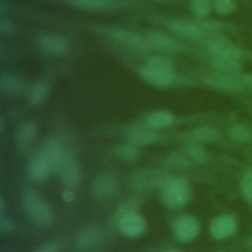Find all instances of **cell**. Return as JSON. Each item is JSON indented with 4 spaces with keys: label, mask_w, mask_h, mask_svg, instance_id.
<instances>
[{
    "label": "cell",
    "mask_w": 252,
    "mask_h": 252,
    "mask_svg": "<svg viewBox=\"0 0 252 252\" xmlns=\"http://www.w3.org/2000/svg\"><path fill=\"white\" fill-rule=\"evenodd\" d=\"M23 208L30 220L38 226L48 227L54 220V212L44 197L33 189H27L22 195Z\"/></svg>",
    "instance_id": "1"
},
{
    "label": "cell",
    "mask_w": 252,
    "mask_h": 252,
    "mask_svg": "<svg viewBox=\"0 0 252 252\" xmlns=\"http://www.w3.org/2000/svg\"><path fill=\"white\" fill-rule=\"evenodd\" d=\"M162 203L172 209L184 207L191 199V188L186 179L170 177L160 188Z\"/></svg>",
    "instance_id": "2"
},
{
    "label": "cell",
    "mask_w": 252,
    "mask_h": 252,
    "mask_svg": "<svg viewBox=\"0 0 252 252\" xmlns=\"http://www.w3.org/2000/svg\"><path fill=\"white\" fill-rule=\"evenodd\" d=\"M170 177L169 171L164 168L147 167L133 172L130 182L133 188L140 191H148L157 188L160 189Z\"/></svg>",
    "instance_id": "3"
},
{
    "label": "cell",
    "mask_w": 252,
    "mask_h": 252,
    "mask_svg": "<svg viewBox=\"0 0 252 252\" xmlns=\"http://www.w3.org/2000/svg\"><path fill=\"white\" fill-rule=\"evenodd\" d=\"M55 172L57 173L61 183L66 188L71 189L79 184L82 176L81 165L78 159L72 153L67 151L63 154Z\"/></svg>",
    "instance_id": "4"
},
{
    "label": "cell",
    "mask_w": 252,
    "mask_h": 252,
    "mask_svg": "<svg viewBox=\"0 0 252 252\" xmlns=\"http://www.w3.org/2000/svg\"><path fill=\"white\" fill-rule=\"evenodd\" d=\"M200 223L191 215H181L172 222V233L174 237L182 243L193 241L199 234Z\"/></svg>",
    "instance_id": "5"
},
{
    "label": "cell",
    "mask_w": 252,
    "mask_h": 252,
    "mask_svg": "<svg viewBox=\"0 0 252 252\" xmlns=\"http://www.w3.org/2000/svg\"><path fill=\"white\" fill-rule=\"evenodd\" d=\"M115 224L119 232L128 238H137L144 234L147 229V220L139 212L123 216Z\"/></svg>",
    "instance_id": "6"
},
{
    "label": "cell",
    "mask_w": 252,
    "mask_h": 252,
    "mask_svg": "<svg viewBox=\"0 0 252 252\" xmlns=\"http://www.w3.org/2000/svg\"><path fill=\"white\" fill-rule=\"evenodd\" d=\"M110 34L114 40L130 48L143 52H147L151 49V43L148 38H145L132 31L122 28H113L110 31Z\"/></svg>",
    "instance_id": "7"
},
{
    "label": "cell",
    "mask_w": 252,
    "mask_h": 252,
    "mask_svg": "<svg viewBox=\"0 0 252 252\" xmlns=\"http://www.w3.org/2000/svg\"><path fill=\"white\" fill-rule=\"evenodd\" d=\"M118 182L116 177L109 172L98 174L92 183V194L99 200L108 199L116 192Z\"/></svg>",
    "instance_id": "8"
},
{
    "label": "cell",
    "mask_w": 252,
    "mask_h": 252,
    "mask_svg": "<svg viewBox=\"0 0 252 252\" xmlns=\"http://www.w3.org/2000/svg\"><path fill=\"white\" fill-rule=\"evenodd\" d=\"M207 49L213 56L239 60L241 50L224 36H215L207 42Z\"/></svg>",
    "instance_id": "9"
},
{
    "label": "cell",
    "mask_w": 252,
    "mask_h": 252,
    "mask_svg": "<svg viewBox=\"0 0 252 252\" xmlns=\"http://www.w3.org/2000/svg\"><path fill=\"white\" fill-rule=\"evenodd\" d=\"M54 171L52 164L38 150L35 152L28 162V174L34 181H43Z\"/></svg>",
    "instance_id": "10"
},
{
    "label": "cell",
    "mask_w": 252,
    "mask_h": 252,
    "mask_svg": "<svg viewBox=\"0 0 252 252\" xmlns=\"http://www.w3.org/2000/svg\"><path fill=\"white\" fill-rule=\"evenodd\" d=\"M101 233L94 224H89L82 227L74 238V244L77 249L86 251L94 248L100 241Z\"/></svg>",
    "instance_id": "11"
},
{
    "label": "cell",
    "mask_w": 252,
    "mask_h": 252,
    "mask_svg": "<svg viewBox=\"0 0 252 252\" xmlns=\"http://www.w3.org/2000/svg\"><path fill=\"white\" fill-rule=\"evenodd\" d=\"M236 230V221L229 215L219 216L210 223L211 235L216 239H224L232 235Z\"/></svg>",
    "instance_id": "12"
},
{
    "label": "cell",
    "mask_w": 252,
    "mask_h": 252,
    "mask_svg": "<svg viewBox=\"0 0 252 252\" xmlns=\"http://www.w3.org/2000/svg\"><path fill=\"white\" fill-rule=\"evenodd\" d=\"M37 126L33 121H24L16 129L15 142L21 151L29 150L35 141Z\"/></svg>",
    "instance_id": "13"
},
{
    "label": "cell",
    "mask_w": 252,
    "mask_h": 252,
    "mask_svg": "<svg viewBox=\"0 0 252 252\" xmlns=\"http://www.w3.org/2000/svg\"><path fill=\"white\" fill-rule=\"evenodd\" d=\"M38 46L46 54L59 55L68 49L69 44L66 38L60 34L45 33L38 38Z\"/></svg>",
    "instance_id": "14"
},
{
    "label": "cell",
    "mask_w": 252,
    "mask_h": 252,
    "mask_svg": "<svg viewBox=\"0 0 252 252\" xmlns=\"http://www.w3.org/2000/svg\"><path fill=\"white\" fill-rule=\"evenodd\" d=\"M138 75L144 82L157 88H167L173 82V75L156 70L147 65L139 68Z\"/></svg>",
    "instance_id": "15"
},
{
    "label": "cell",
    "mask_w": 252,
    "mask_h": 252,
    "mask_svg": "<svg viewBox=\"0 0 252 252\" xmlns=\"http://www.w3.org/2000/svg\"><path fill=\"white\" fill-rule=\"evenodd\" d=\"M204 82L211 88L222 91H236L241 88V84L236 78L224 73L210 74L205 77Z\"/></svg>",
    "instance_id": "16"
},
{
    "label": "cell",
    "mask_w": 252,
    "mask_h": 252,
    "mask_svg": "<svg viewBox=\"0 0 252 252\" xmlns=\"http://www.w3.org/2000/svg\"><path fill=\"white\" fill-rule=\"evenodd\" d=\"M174 115L166 109H157L152 112H149L145 118L144 123L149 128L156 129H164L168 128L174 123Z\"/></svg>",
    "instance_id": "17"
},
{
    "label": "cell",
    "mask_w": 252,
    "mask_h": 252,
    "mask_svg": "<svg viewBox=\"0 0 252 252\" xmlns=\"http://www.w3.org/2000/svg\"><path fill=\"white\" fill-rule=\"evenodd\" d=\"M39 151L49 160L55 171L63 154L65 153L61 142L55 137H48L43 141Z\"/></svg>",
    "instance_id": "18"
},
{
    "label": "cell",
    "mask_w": 252,
    "mask_h": 252,
    "mask_svg": "<svg viewBox=\"0 0 252 252\" xmlns=\"http://www.w3.org/2000/svg\"><path fill=\"white\" fill-rule=\"evenodd\" d=\"M25 89L24 80L12 72H2L0 75V90L6 95L20 94Z\"/></svg>",
    "instance_id": "19"
},
{
    "label": "cell",
    "mask_w": 252,
    "mask_h": 252,
    "mask_svg": "<svg viewBox=\"0 0 252 252\" xmlns=\"http://www.w3.org/2000/svg\"><path fill=\"white\" fill-rule=\"evenodd\" d=\"M128 143L139 146H147L157 140L156 132L148 126H135L132 127L126 134Z\"/></svg>",
    "instance_id": "20"
},
{
    "label": "cell",
    "mask_w": 252,
    "mask_h": 252,
    "mask_svg": "<svg viewBox=\"0 0 252 252\" xmlns=\"http://www.w3.org/2000/svg\"><path fill=\"white\" fill-rule=\"evenodd\" d=\"M148 40L150 41L151 45H154L157 48L163 51L172 52L181 49V44L177 39L159 31L150 32L148 35Z\"/></svg>",
    "instance_id": "21"
},
{
    "label": "cell",
    "mask_w": 252,
    "mask_h": 252,
    "mask_svg": "<svg viewBox=\"0 0 252 252\" xmlns=\"http://www.w3.org/2000/svg\"><path fill=\"white\" fill-rule=\"evenodd\" d=\"M169 29L174 33L187 38H199L203 34V31L198 25L181 20L172 21L169 24Z\"/></svg>",
    "instance_id": "22"
},
{
    "label": "cell",
    "mask_w": 252,
    "mask_h": 252,
    "mask_svg": "<svg viewBox=\"0 0 252 252\" xmlns=\"http://www.w3.org/2000/svg\"><path fill=\"white\" fill-rule=\"evenodd\" d=\"M50 92V85L47 81L40 80L32 84L27 94L28 101L32 105H38L45 100Z\"/></svg>",
    "instance_id": "23"
},
{
    "label": "cell",
    "mask_w": 252,
    "mask_h": 252,
    "mask_svg": "<svg viewBox=\"0 0 252 252\" xmlns=\"http://www.w3.org/2000/svg\"><path fill=\"white\" fill-rule=\"evenodd\" d=\"M211 64L215 69L224 74H236L242 69V65L239 60L227 57L213 56L211 59Z\"/></svg>",
    "instance_id": "24"
},
{
    "label": "cell",
    "mask_w": 252,
    "mask_h": 252,
    "mask_svg": "<svg viewBox=\"0 0 252 252\" xmlns=\"http://www.w3.org/2000/svg\"><path fill=\"white\" fill-rule=\"evenodd\" d=\"M185 155L190 159L197 164H203L206 162L208 156L205 149L196 141L189 142L184 148Z\"/></svg>",
    "instance_id": "25"
},
{
    "label": "cell",
    "mask_w": 252,
    "mask_h": 252,
    "mask_svg": "<svg viewBox=\"0 0 252 252\" xmlns=\"http://www.w3.org/2000/svg\"><path fill=\"white\" fill-rule=\"evenodd\" d=\"M192 137L198 143H212L218 139L219 132L213 126L202 125L193 130Z\"/></svg>",
    "instance_id": "26"
},
{
    "label": "cell",
    "mask_w": 252,
    "mask_h": 252,
    "mask_svg": "<svg viewBox=\"0 0 252 252\" xmlns=\"http://www.w3.org/2000/svg\"><path fill=\"white\" fill-rule=\"evenodd\" d=\"M114 155L119 160L130 163V162H134L138 158L139 152L135 145L131 143H127V144L117 146L114 150Z\"/></svg>",
    "instance_id": "27"
},
{
    "label": "cell",
    "mask_w": 252,
    "mask_h": 252,
    "mask_svg": "<svg viewBox=\"0 0 252 252\" xmlns=\"http://www.w3.org/2000/svg\"><path fill=\"white\" fill-rule=\"evenodd\" d=\"M141 201L137 197H130L126 200H124L115 210L113 214V221L114 223L123 216L133 213V212H138L139 207H140Z\"/></svg>",
    "instance_id": "28"
},
{
    "label": "cell",
    "mask_w": 252,
    "mask_h": 252,
    "mask_svg": "<svg viewBox=\"0 0 252 252\" xmlns=\"http://www.w3.org/2000/svg\"><path fill=\"white\" fill-rule=\"evenodd\" d=\"M147 66L167 74H171V75H173V72H174L173 62L169 58L163 57V56L157 55V56H152L148 58Z\"/></svg>",
    "instance_id": "29"
},
{
    "label": "cell",
    "mask_w": 252,
    "mask_h": 252,
    "mask_svg": "<svg viewBox=\"0 0 252 252\" xmlns=\"http://www.w3.org/2000/svg\"><path fill=\"white\" fill-rule=\"evenodd\" d=\"M164 163L170 168L176 170H185L190 166V159L185 154L171 153L165 158Z\"/></svg>",
    "instance_id": "30"
},
{
    "label": "cell",
    "mask_w": 252,
    "mask_h": 252,
    "mask_svg": "<svg viewBox=\"0 0 252 252\" xmlns=\"http://www.w3.org/2000/svg\"><path fill=\"white\" fill-rule=\"evenodd\" d=\"M73 5L88 11H103L106 10L111 0H71Z\"/></svg>",
    "instance_id": "31"
},
{
    "label": "cell",
    "mask_w": 252,
    "mask_h": 252,
    "mask_svg": "<svg viewBox=\"0 0 252 252\" xmlns=\"http://www.w3.org/2000/svg\"><path fill=\"white\" fill-rule=\"evenodd\" d=\"M190 7L193 14L200 18L207 17L212 10L211 0H191Z\"/></svg>",
    "instance_id": "32"
},
{
    "label": "cell",
    "mask_w": 252,
    "mask_h": 252,
    "mask_svg": "<svg viewBox=\"0 0 252 252\" xmlns=\"http://www.w3.org/2000/svg\"><path fill=\"white\" fill-rule=\"evenodd\" d=\"M229 136L237 142H245L250 138V132L241 125H234L229 130Z\"/></svg>",
    "instance_id": "33"
},
{
    "label": "cell",
    "mask_w": 252,
    "mask_h": 252,
    "mask_svg": "<svg viewBox=\"0 0 252 252\" xmlns=\"http://www.w3.org/2000/svg\"><path fill=\"white\" fill-rule=\"evenodd\" d=\"M214 8L220 15H228L234 10L232 0H214Z\"/></svg>",
    "instance_id": "34"
},
{
    "label": "cell",
    "mask_w": 252,
    "mask_h": 252,
    "mask_svg": "<svg viewBox=\"0 0 252 252\" xmlns=\"http://www.w3.org/2000/svg\"><path fill=\"white\" fill-rule=\"evenodd\" d=\"M241 191L243 197L252 203V173H246L241 181Z\"/></svg>",
    "instance_id": "35"
},
{
    "label": "cell",
    "mask_w": 252,
    "mask_h": 252,
    "mask_svg": "<svg viewBox=\"0 0 252 252\" xmlns=\"http://www.w3.org/2000/svg\"><path fill=\"white\" fill-rule=\"evenodd\" d=\"M62 247V242L59 240H51L45 242L34 249L32 252H59Z\"/></svg>",
    "instance_id": "36"
},
{
    "label": "cell",
    "mask_w": 252,
    "mask_h": 252,
    "mask_svg": "<svg viewBox=\"0 0 252 252\" xmlns=\"http://www.w3.org/2000/svg\"><path fill=\"white\" fill-rule=\"evenodd\" d=\"M16 32V26L9 19H1L0 21V33L2 35H12Z\"/></svg>",
    "instance_id": "37"
},
{
    "label": "cell",
    "mask_w": 252,
    "mask_h": 252,
    "mask_svg": "<svg viewBox=\"0 0 252 252\" xmlns=\"http://www.w3.org/2000/svg\"><path fill=\"white\" fill-rule=\"evenodd\" d=\"M14 228V223L13 221L3 217H0V231L1 233H9L10 231H12Z\"/></svg>",
    "instance_id": "38"
},
{
    "label": "cell",
    "mask_w": 252,
    "mask_h": 252,
    "mask_svg": "<svg viewBox=\"0 0 252 252\" xmlns=\"http://www.w3.org/2000/svg\"><path fill=\"white\" fill-rule=\"evenodd\" d=\"M198 26L201 28V30L204 32H215L220 29V24L213 22V21H207V22H201L198 24Z\"/></svg>",
    "instance_id": "39"
},
{
    "label": "cell",
    "mask_w": 252,
    "mask_h": 252,
    "mask_svg": "<svg viewBox=\"0 0 252 252\" xmlns=\"http://www.w3.org/2000/svg\"><path fill=\"white\" fill-rule=\"evenodd\" d=\"M61 196H62V200L66 203H72L76 197L73 189L71 188H66L65 190H63Z\"/></svg>",
    "instance_id": "40"
},
{
    "label": "cell",
    "mask_w": 252,
    "mask_h": 252,
    "mask_svg": "<svg viewBox=\"0 0 252 252\" xmlns=\"http://www.w3.org/2000/svg\"><path fill=\"white\" fill-rule=\"evenodd\" d=\"M242 81L248 85L249 87L252 88V74L249 73V74H245L243 77H242Z\"/></svg>",
    "instance_id": "41"
},
{
    "label": "cell",
    "mask_w": 252,
    "mask_h": 252,
    "mask_svg": "<svg viewBox=\"0 0 252 252\" xmlns=\"http://www.w3.org/2000/svg\"><path fill=\"white\" fill-rule=\"evenodd\" d=\"M5 208H6V205H5V200H4L3 196H0V217H3V216H4Z\"/></svg>",
    "instance_id": "42"
},
{
    "label": "cell",
    "mask_w": 252,
    "mask_h": 252,
    "mask_svg": "<svg viewBox=\"0 0 252 252\" xmlns=\"http://www.w3.org/2000/svg\"><path fill=\"white\" fill-rule=\"evenodd\" d=\"M4 125V118H3V116H1L0 117V130L2 131V129H3V126Z\"/></svg>",
    "instance_id": "43"
},
{
    "label": "cell",
    "mask_w": 252,
    "mask_h": 252,
    "mask_svg": "<svg viewBox=\"0 0 252 252\" xmlns=\"http://www.w3.org/2000/svg\"><path fill=\"white\" fill-rule=\"evenodd\" d=\"M163 252H181V251H179L177 249H167V250H165Z\"/></svg>",
    "instance_id": "44"
},
{
    "label": "cell",
    "mask_w": 252,
    "mask_h": 252,
    "mask_svg": "<svg viewBox=\"0 0 252 252\" xmlns=\"http://www.w3.org/2000/svg\"><path fill=\"white\" fill-rule=\"evenodd\" d=\"M247 245H249V246H252V236L247 240Z\"/></svg>",
    "instance_id": "45"
},
{
    "label": "cell",
    "mask_w": 252,
    "mask_h": 252,
    "mask_svg": "<svg viewBox=\"0 0 252 252\" xmlns=\"http://www.w3.org/2000/svg\"><path fill=\"white\" fill-rule=\"evenodd\" d=\"M154 1H158L159 2V1H163V0H154Z\"/></svg>",
    "instance_id": "46"
}]
</instances>
